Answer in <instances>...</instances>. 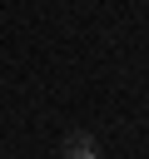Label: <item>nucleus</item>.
<instances>
[{"instance_id": "obj_1", "label": "nucleus", "mask_w": 149, "mask_h": 159, "mask_svg": "<svg viewBox=\"0 0 149 159\" xmlns=\"http://www.w3.org/2000/svg\"><path fill=\"white\" fill-rule=\"evenodd\" d=\"M60 154H65V159H99V144H94V134H84V129H74V134H65V144H60Z\"/></svg>"}]
</instances>
